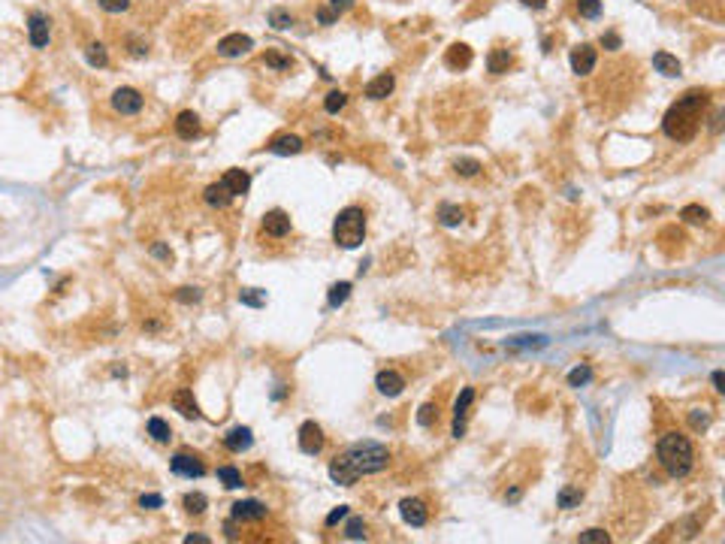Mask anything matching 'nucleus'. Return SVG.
Instances as JSON below:
<instances>
[{
	"label": "nucleus",
	"instance_id": "f257e3e1",
	"mask_svg": "<svg viewBox=\"0 0 725 544\" xmlns=\"http://www.w3.org/2000/svg\"><path fill=\"white\" fill-rule=\"evenodd\" d=\"M707 106V91H686L662 118L665 136L674 142H689L701 127V112Z\"/></svg>",
	"mask_w": 725,
	"mask_h": 544
},
{
	"label": "nucleus",
	"instance_id": "f03ea898",
	"mask_svg": "<svg viewBox=\"0 0 725 544\" xmlns=\"http://www.w3.org/2000/svg\"><path fill=\"white\" fill-rule=\"evenodd\" d=\"M656 454H659V463L665 466L671 478H686L695 466V448L692 441L686 439V435L680 432H665L662 439H659L656 445Z\"/></svg>",
	"mask_w": 725,
	"mask_h": 544
},
{
	"label": "nucleus",
	"instance_id": "7ed1b4c3",
	"mask_svg": "<svg viewBox=\"0 0 725 544\" xmlns=\"http://www.w3.org/2000/svg\"><path fill=\"white\" fill-rule=\"evenodd\" d=\"M345 460L354 466L357 475H378L390 463V451L384 445H378V441H360V445L348 448Z\"/></svg>",
	"mask_w": 725,
	"mask_h": 544
},
{
	"label": "nucleus",
	"instance_id": "20e7f679",
	"mask_svg": "<svg viewBox=\"0 0 725 544\" xmlns=\"http://www.w3.org/2000/svg\"><path fill=\"white\" fill-rule=\"evenodd\" d=\"M363 236H366V212L357 206L342 209L339 218H335V224H333L335 245H342V248H357V245L363 242Z\"/></svg>",
	"mask_w": 725,
	"mask_h": 544
},
{
	"label": "nucleus",
	"instance_id": "39448f33",
	"mask_svg": "<svg viewBox=\"0 0 725 544\" xmlns=\"http://www.w3.org/2000/svg\"><path fill=\"white\" fill-rule=\"evenodd\" d=\"M170 469L175 471V475H181V478H203V475H206V466H203L200 456L185 454V451H179V454L173 456Z\"/></svg>",
	"mask_w": 725,
	"mask_h": 544
},
{
	"label": "nucleus",
	"instance_id": "423d86ee",
	"mask_svg": "<svg viewBox=\"0 0 725 544\" xmlns=\"http://www.w3.org/2000/svg\"><path fill=\"white\" fill-rule=\"evenodd\" d=\"M320 448H324V430H320L314 420H305V424L299 426V451L320 454Z\"/></svg>",
	"mask_w": 725,
	"mask_h": 544
},
{
	"label": "nucleus",
	"instance_id": "0eeeda50",
	"mask_svg": "<svg viewBox=\"0 0 725 544\" xmlns=\"http://www.w3.org/2000/svg\"><path fill=\"white\" fill-rule=\"evenodd\" d=\"M596 61H598V55L589 42H581V46L571 49V70H574L577 76H587V73L596 70Z\"/></svg>",
	"mask_w": 725,
	"mask_h": 544
},
{
	"label": "nucleus",
	"instance_id": "6e6552de",
	"mask_svg": "<svg viewBox=\"0 0 725 544\" xmlns=\"http://www.w3.org/2000/svg\"><path fill=\"white\" fill-rule=\"evenodd\" d=\"M399 514L408 526H427V520H429V508L423 499H402Z\"/></svg>",
	"mask_w": 725,
	"mask_h": 544
},
{
	"label": "nucleus",
	"instance_id": "1a4fd4ad",
	"mask_svg": "<svg viewBox=\"0 0 725 544\" xmlns=\"http://www.w3.org/2000/svg\"><path fill=\"white\" fill-rule=\"evenodd\" d=\"M142 94H139L136 88H118L112 94V106H115V112H121V115H136L139 109H142Z\"/></svg>",
	"mask_w": 725,
	"mask_h": 544
},
{
	"label": "nucleus",
	"instance_id": "9d476101",
	"mask_svg": "<svg viewBox=\"0 0 725 544\" xmlns=\"http://www.w3.org/2000/svg\"><path fill=\"white\" fill-rule=\"evenodd\" d=\"M251 46H254L251 36H245V34H230V36H224V40L218 42V55H221V57H239V55L251 52Z\"/></svg>",
	"mask_w": 725,
	"mask_h": 544
},
{
	"label": "nucleus",
	"instance_id": "9b49d317",
	"mask_svg": "<svg viewBox=\"0 0 725 544\" xmlns=\"http://www.w3.org/2000/svg\"><path fill=\"white\" fill-rule=\"evenodd\" d=\"M263 233L272 236V239H284L290 233V218L281 212V209H272V212L263 215Z\"/></svg>",
	"mask_w": 725,
	"mask_h": 544
},
{
	"label": "nucleus",
	"instance_id": "f8f14e48",
	"mask_svg": "<svg viewBox=\"0 0 725 544\" xmlns=\"http://www.w3.org/2000/svg\"><path fill=\"white\" fill-rule=\"evenodd\" d=\"M221 185L233 194V197H242V194H248V187H251V176H248V170H239V166H233V170L224 172Z\"/></svg>",
	"mask_w": 725,
	"mask_h": 544
},
{
	"label": "nucleus",
	"instance_id": "ddd939ff",
	"mask_svg": "<svg viewBox=\"0 0 725 544\" xmlns=\"http://www.w3.org/2000/svg\"><path fill=\"white\" fill-rule=\"evenodd\" d=\"M474 61V52L466 46V42H453V46L444 52V64H448L450 70H468Z\"/></svg>",
	"mask_w": 725,
	"mask_h": 544
},
{
	"label": "nucleus",
	"instance_id": "4468645a",
	"mask_svg": "<svg viewBox=\"0 0 725 544\" xmlns=\"http://www.w3.org/2000/svg\"><path fill=\"white\" fill-rule=\"evenodd\" d=\"M472 402H474V390L466 387L463 393H459L457 405H453V435H457V439L466 432V415H468V405Z\"/></svg>",
	"mask_w": 725,
	"mask_h": 544
},
{
	"label": "nucleus",
	"instance_id": "2eb2a0df",
	"mask_svg": "<svg viewBox=\"0 0 725 544\" xmlns=\"http://www.w3.org/2000/svg\"><path fill=\"white\" fill-rule=\"evenodd\" d=\"M375 387H378L384 396H399L402 390H405V378H402L396 369H384V372H378Z\"/></svg>",
	"mask_w": 725,
	"mask_h": 544
},
{
	"label": "nucleus",
	"instance_id": "dca6fc26",
	"mask_svg": "<svg viewBox=\"0 0 725 544\" xmlns=\"http://www.w3.org/2000/svg\"><path fill=\"white\" fill-rule=\"evenodd\" d=\"M329 478H333L335 484H342V487H351L360 475H357L354 466H351V463L345 460V454H342V456H335V460L329 463Z\"/></svg>",
	"mask_w": 725,
	"mask_h": 544
},
{
	"label": "nucleus",
	"instance_id": "f3484780",
	"mask_svg": "<svg viewBox=\"0 0 725 544\" xmlns=\"http://www.w3.org/2000/svg\"><path fill=\"white\" fill-rule=\"evenodd\" d=\"M173 409L179 411L181 417H188V420L200 417V405H196V399H194L190 390H175V393H173Z\"/></svg>",
	"mask_w": 725,
	"mask_h": 544
},
{
	"label": "nucleus",
	"instance_id": "a211bd4d",
	"mask_svg": "<svg viewBox=\"0 0 725 544\" xmlns=\"http://www.w3.org/2000/svg\"><path fill=\"white\" fill-rule=\"evenodd\" d=\"M251 441H254V435H251V430H248V426H233V430L224 435L227 451H233V454L248 451V448H251Z\"/></svg>",
	"mask_w": 725,
	"mask_h": 544
},
{
	"label": "nucleus",
	"instance_id": "6ab92c4d",
	"mask_svg": "<svg viewBox=\"0 0 725 544\" xmlns=\"http://www.w3.org/2000/svg\"><path fill=\"white\" fill-rule=\"evenodd\" d=\"M393 85H396V79H393V73H381L375 76L369 85H366V97L369 100H384L393 94Z\"/></svg>",
	"mask_w": 725,
	"mask_h": 544
},
{
	"label": "nucleus",
	"instance_id": "aec40b11",
	"mask_svg": "<svg viewBox=\"0 0 725 544\" xmlns=\"http://www.w3.org/2000/svg\"><path fill=\"white\" fill-rule=\"evenodd\" d=\"M200 115L196 112H179V118H175V133L181 136V140H196L200 136Z\"/></svg>",
	"mask_w": 725,
	"mask_h": 544
},
{
	"label": "nucleus",
	"instance_id": "412c9836",
	"mask_svg": "<svg viewBox=\"0 0 725 544\" xmlns=\"http://www.w3.org/2000/svg\"><path fill=\"white\" fill-rule=\"evenodd\" d=\"M27 31H31V46L34 49H46L49 46V18L46 16L34 12L31 25H27Z\"/></svg>",
	"mask_w": 725,
	"mask_h": 544
},
{
	"label": "nucleus",
	"instance_id": "4be33fe9",
	"mask_svg": "<svg viewBox=\"0 0 725 544\" xmlns=\"http://www.w3.org/2000/svg\"><path fill=\"white\" fill-rule=\"evenodd\" d=\"M233 517L236 520H263L266 517V505L254 502V499H245V502L233 505Z\"/></svg>",
	"mask_w": 725,
	"mask_h": 544
},
{
	"label": "nucleus",
	"instance_id": "5701e85b",
	"mask_svg": "<svg viewBox=\"0 0 725 544\" xmlns=\"http://www.w3.org/2000/svg\"><path fill=\"white\" fill-rule=\"evenodd\" d=\"M514 64V55L508 52V49H493L487 57V70L493 73V76H502V73H508V67Z\"/></svg>",
	"mask_w": 725,
	"mask_h": 544
},
{
	"label": "nucleus",
	"instance_id": "b1692460",
	"mask_svg": "<svg viewBox=\"0 0 725 544\" xmlns=\"http://www.w3.org/2000/svg\"><path fill=\"white\" fill-rule=\"evenodd\" d=\"M653 67L662 73V76H680V61L668 52H656L653 55Z\"/></svg>",
	"mask_w": 725,
	"mask_h": 544
},
{
	"label": "nucleus",
	"instance_id": "393cba45",
	"mask_svg": "<svg viewBox=\"0 0 725 544\" xmlns=\"http://www.w3.org/2000/svg\"><path fill=\"white\" fill-rule=\"evenodd\" d=\"M269 148H272L275 155H299V151H303V140H299V136H278V140H272Z\"/></svg>",
	"mask_w": 725,
	"mask_h": 544
},
{
	"label": "nucleus",
	"instance_id": "a878e982",
	"mask_svg": "<svg viewBox=\"0 0 725 544\" xmlns=\"http://www.w3.org/2000/svg\"><path fill=\"white\" fill-rule=\"evenodd\" d=\"M203 197H206V203H209V206H215V209H224L227 203L233 200V194L227 191V187L221 185V181H218V185H209V187H206V194H203Z\"/></svg>",
	"mask_w": 725,
	"mask_h": 544
},
{
	"label": "nucleus",
	"instance_id": "bb28decb",
	"mask_svg": "<svg viewBox=\"0 0 725 544\" xmlns=\"http://www.w3.org/2000/svg\"><path fill=\"white\" fill-rule=\"evenodd\" d=\"M466 212L459 206H450V203H444V206H438V221L444 224V227H459L463 224Z\"/></svg>",
	"mask_w": 725,
	"mask_h": 544
},
{
	"label": "nucleus",
	"instance_id": "cd10ccee",
	"mask_svg": "<svg viewBox=\"0 0 725 544\" xmlns=\"http://www.w3.org/2000/svg\"><path fill=\"white\" fill-rule=\"evenodd\" d=\"M149 435L155 441H170L173 439V430H170V424H166L164 417H151L149 420Z\"/></svg>",
	"mask_w": 725,
	"mask_h": 544
},
{
	"label": "nucleus",
	"instance_id": "c85d7f7f",
	"mask_svg": "<svg viewBox=\"0 0 725 544\" xmlns=\"http://www.w3.org/2000/svg\"><path fill=\"white\" fill-rule=\"evenodd\" d=\"M218 481H221L227 490L242 487V475H239V469H233V466H221V469H218Z\"/></svg>",
	"mask_w": 725,
	"mask_h": 544
},
{
	"label": "nucleus",
	"instance_id": "c756f323",
	"mask_svg": "<svg viewBox=\"0 0 725 544\" xmlns=\"http://www.w3.org/2000/svg\"><path fill=\"white\" fill-rule=\"evenodd\" d=\"M348 296H351V285H348V281H339V285L329 287L327 300H329V306H333V309H339L342 302H348Z\"/></svg>",
	"mask_w": 725,
	"mask_h": 544
},
{
	"label": "nucleus",
	"instance_id": "7c9ffc66",
	"mask_svg": "<svg viewBox=\"0 0 725 544\" xmlns=\"http://www.w3.org/2000/svg\"><path fill=\"white\" fill-rule=\"evenodd\" d=\"M592 381V369L589 366H574L568 372V387H583V384Z\"/></svg>",
	"mask_w": 725,
	"mask_h": 544
},
{
	"label": "nucleus",
	"instance_id": "2f4dec72",
	"mask_svg": "<svg viewBox=\"0 0 725 544\" xmlns=\"http://www.w3.org/2000/svg\"><path fill=\"white\" fill-rule=\"evenodd\" d=\"M680 218H683L686 224H704L710 215H707V209H704V206H695V203H692V206H686L683 212H680Z\"/></svg>",
	"mask_w": 725,
	"mask_h": 544
},
{
	"label": "nucleus",
	"instance_id": "473e14b6",
	"mask_svg": "<svg viewBox=\"0 0 725 544\" xmlns=\"http://www.w3.org/2000/svg\"><path fill=\"white\" fill-rule=\"evenodd\" d=\"M206 505H209V499L203 496V493H188V496H185V511L188 514H203V511H206Z\"/></svg>",
	"mask_w": 725,
	"mask_h": 544
},
{
	"label": "nucleus",
	"instance_id": "72a5a7b5",
	"mask_svg": "<svg viewBox=\"0 0 725 544\" xmlns=\"http://www.w3.org/2000/svg\"><path fill=\"white\" fill-rule=\"evenodd\" d=\"M453 170L459 172V176H466V179H472V176H478L481 172V164L474 161V157H459L457 164H453Z\"/></svg>",
	"mask_w": 725,
	"mask_h": 544
},
{
	"label": "nucleus",
	"instance_id": "f704fd0d",
	"mask_svg": "<svg viewBox=\"0 0 725 544\" xmlns=\"http://www.w3.org/2000/svg\"><path fill=\"white\" fill-rule=\"evenodd\" d=\"M345 103H348V97L342 91H329L327 100H324V109H327L329 115H335V112H342V109H345Z\"/></svg>",
	"mask_w": 725,
	"mask_h": 544
},
{
	"label": "nucleus",
	"instance_id": "c9c22d12",
	"mask_svg": "<svg viewBox=\"0 0 725 544\" xmlns=\"http://www.w3.org/2000/svg\"><path fill=\"white\" fill-rule=\"evenodd\" d=\"M577 12L583 18H598L602 16V0H577Z\"/></svg>",
	"mask_w": 725,
	"mask_h": 544
},
{
	"label": "nucleus",
	"instance_id": "e433bc0d",
	"mask_svg": "<svg viewBox=\"0 0 725 544\" xmlns=\"http://www.w3.org/2000/svg\"><path fill=\"white\" fill-rule=\"evenodd\" d=\"M581 499H583V493L574 487L559 490V508H574V505H581Z\"/></svg>",
	"mask_w": 725,
	"mask_h": 544
},
{
	"label": "nucleus",
	"instance_id": "4c0bfd02",
	"mask_svg": "<svg viewBox=\"0 0 725 544\" xmlns=\"http://www.w3.org/2000/svg\"><path fill=\"white\" fill-rule=\"evenodd\" d=\"M345 535L351 541H360V539H366V523L360 517H351L348 520V526H345Z\"/></svg>",
	"mask_w": 725,
	"mask_h": 544
},
{
	"label": "nucleus",
	"instance_id": "58836bf2",
	"mask_svg": "<svg viewBox=\"0 0 725 544\" xmlns=\"http://www.w3.org/2000/svg\"><path fill=\"white\" fill-rule=\"evenodd\" d=\"M269 25L278 27V31H284V27L294 25V16H290V12H284V10H272V12H269Z\"/></svg>",
	"mask_w": 725,
	"mask_h": 544
},
{
	"label": "nucleus",
	"instance_id": "ea45409f",
	"mask_svg": "<svg viewBox=\"0 0 725 544\" xmlns=\"http://www.w3.org/2000/svg\"><path fill=\"white\" fill-rule=\"evenodd\" d=\"M605 541H611V535L605 529H587V532H581V544H605Z\"/></svg>",
	"mask_w": 725,
	"mask_h": 544
},
{
	"label": "nucleus",
	"instance_id": "a19ab883",
	"mask_svg": "<svg viewBox=\"0 0 725 544\" xmlns=\"http://www.w3.org/2000/svg\"><path fill=\"white\" fill-rule=\"evenodd\" d=\"M88 64H94V67H106V49L100 46V42L88 46Z\"/></svg>",
	"mask_w": 725,
	"mask_h": 544
},
{
	"label": "nucleus",
	"instance_id": "79ce46f5",
	"mask_svg": "<svg viewBox=\"0 0 725 544\" xmlns=\"http://www.w3.org/2000/svg\"><path fill=\"white\" fill-rule=\"evenodd\" d=\"M266 64H269V67H275V70H290V67H294V57L278 55V52H266Z\"/></svg>",
	"mask_w": 725,
	"mask_h": 544
},
{
	"label": "nucleus",
	"instance_id": "37998d69",
	"mask_svg": "<svg viewBox=\"0 0 725 544\" xmlns=\"http://www.w3.org/2000/svg\"><path fill=\"white\" fill-rule=\"evenodd\" d=\"M435 417H438L435 405H423V409L417 411V424H420V426H432V424H435Z\"/></svg>",
	"mask_w": 725,
	"mask_h": 544
},
{
	"label": "nucleus",
	"instance_id": "c03bdc74",
	"mask_svg": "<svg viewBox=\"0 0 725 544\" xmlns=\"http://www.w3.org/2000/svg\"><path fill=\"white\" fill-rule=\"evenodd\" d=\"M239 300L245 302V306H263V302H266V294H263V290H257V294H254V290H242Z\"/></svg>",
	"mask_w": 725,
	"mask_h": 544
},
{
	"label": "nucleus",
	"instance_id": "a18cd8bd",
	"mask_svg": "<svg viewBox=\"0 0 725 544\" xmlns=\"http://www.w3.org/2000/svg\"><path fill=\"white\" fill-rule=\"evenodd\" d=\"M100 6H103L106 12H124L130 6V0H100Z\"/></svg>",
	"mask_w": 725,
	"mask_h": 544
},
{
	"label": "nucleus",
	"instance_id": "49530a36",
	"mask_svg": "<svg viewBox=\"0 0 725 544\" xmlns=\"http://www.w3.org/2000/svg\"><path fill=\"white\" fill-rule=\"evenodd\" d=\"M175 300H179V302H196V300H200V290H196V287H181L179 294H175Z\"/></svg>",
	"mask_w": 725,
	"mask_h": 544
},
{
	"label": "nucleus",
	"instance_id": "de8ad7c7",
	"mask_svg": "<svg viewBox=\"0 0 725 544\" xmlns=\"http://www.w3.org/2000/svg\"><path fill=\"white\" fill-rule=\"evenodd\" d=\"M327 6L335 12V16H342V12H348L351 6H354V0H327Z\"/></svg>",
	"mask_w": 725,
	"mask_h": 544
},
{
	"label": "nucleus",
	"instance_id": "09e8293b",
	"mask_svg": "<svg viewBox=\"0 0 725 544\" xmlns=\"http://www.w3.org/2000/svg\"><path fill=\"white\" fill-rule=\"evenodd\" d=\"M345 517H348V508H345V505H339V508H335V511H329L327 526H335V523H339V520H345Z\"/></svg>",
	"mask_w": 725,
	"mask_h": 544
},
{
	"label": "nucleus",
	"instance_id": "8fccbe9b",
	"mask_svg": "<svg viewBox=\"0 0 725 544\" xmlns=\"http://www.w3.org/2000/svg\"><path fill=\"white\" fill-rule=\"evenodd\" d=\"M139 505H142V508H160V505H164V496H157V493H149V496L139 499Z\"/></svg>",
	"mask_w": 725,
	"mask_h": 544
},
{
	"label": "nucleus",
	"instance_id": "3c124183",
	"mask_svg": "<svg viewBox=\"0 0 725 544\" xmlns=\"http://www.w3.org/2000/svg\"><path fill=\"white\" fill-rule=\"evenodd\" d=\"M318 18H320V25H333V21L339 18V16H335V12L329 10V6H320V10H318Z\"/></svg>",
	"mask_w": 725,
	"mask_h": 544
},
{
	"label": "nucleus",
	"instance_id": "603ef678",
	"mask_svg": "<svg viewBox=\"0 0 725 544\" xmlns=\"http://www.w3.org/2000/svg\"><path fill=\"white\" fill-rule=\"evenodd\" d=\"M713 387L720 390V393H725V372H722V369H716V372H713Z\"/></svg>",
	"mask_w": 725,
	"mask_h": 544
},
{
	"label": "nucleus",
	"instance_id": "864d4df0",
	"mask_svg": "<svg viewBox=\"0 0 725 544\" xmlns=\"http://www.w3.org/2000/svg\"><path fill=\"white\" fill-rule=\"evenodd\" d=\"M602 46H607V49H620V36H617V34H605V36H602Z\"/></svg>",
	"mask_w": 725,
	"mask_h": 544
},
{
	"label": "nucleus",
	"instance_id": "5fc2aeb1",
	"mask_svg": "<svg viewBox=\"0 0 725 544\" xmlns=\"http://www.w3.org/2000/svg\"><path fill=\"white\" fill-rule=\"evenodd\" d=\"M707 424H710V417H707V415H698V411L692 415V426H701V430H704Z\"/></svg>",
	"mask_w": 725,
	"mask_h": 544
},
{
	"label": "nucleus",
	"instance_id": "6e6d98bb",
	"mask_svg": "<svg viewBox=\"0 0 725 544\" xmlns=\"http://www.w3.org/2000/svg\"><path fill=\"white\" fill-rule=\"evenodd\" d=\"M185 544H209L206 535H185Z\"/></svg>",
	"mask_w": 725,
	"mask_h": 544
},
{
	"label": "nucleus",
	"instance_id": "4d7b16f0",
	"mask_svg": "<svg viewBox=\"0 0 725 544\" xmlns=\"http://www.w3.org/2000/svg\"><path fill=\"white\" fill-rule=\"evenodd\" d=\"M523 6H529V10H544L547 0H523Z\"/></svg>",
	"mask_w": 725,
	"mask_h": 544
},
{
	"label": "nucleus",
	"instance_id": "13d9d810",
	"mask_svg": "<svg viewBox=\"0 0 725 544\" xmlns=\"http://www.w3.org/2000/svg\"><path fill=\"white\" fill-rule=\"evenodd\" d=\"M155 254H157V257H173V254H170V251H166V248H164V245H155Z\"/></svg>",
	"mask_w": 725,
	"mask_h": 544
},
{
	"label": "nucleus",
	"instance_id": "bf43d9fd",
	"mask_svg": "<svg viewBox=\"0 0 725 544\" xmlns=\"http://www.w3.org/2000/svg\"><path fill=\"white\" fill-rule=\"evenodd\" d=\"M505 499H508V502H517V499H520V490H517V487H514V490H508V496H505Z\"/></svg>",
	"mask_w": 725,
	"mask_h": 544
}]
</instances>
